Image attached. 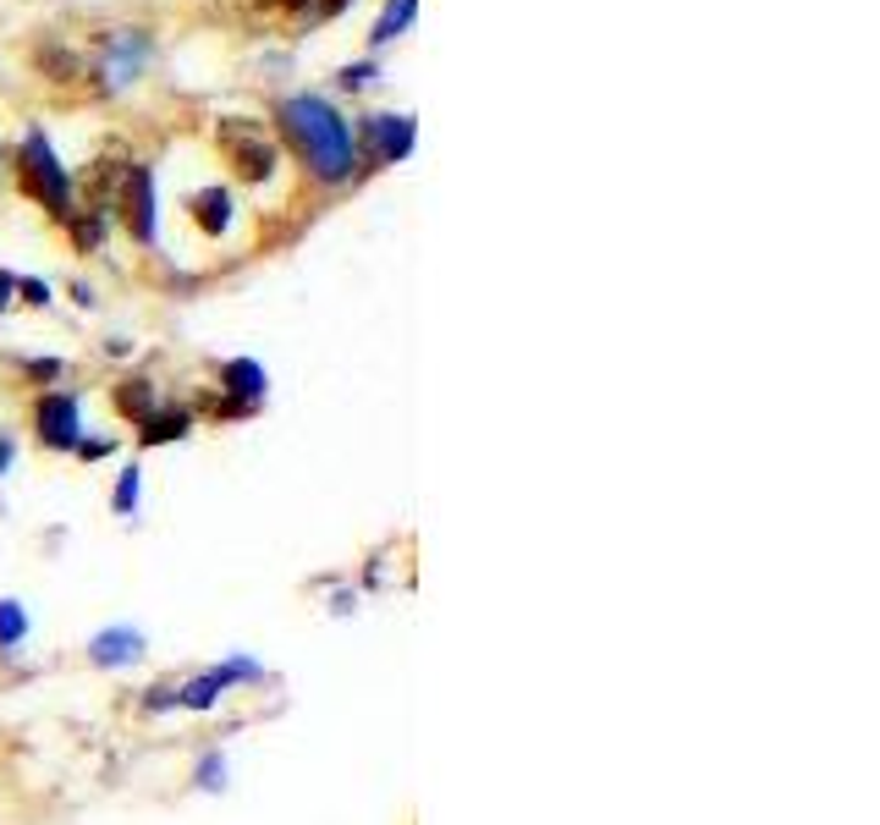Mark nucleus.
<instances>
[{
    "label": "nucleus",
    "instance_id": "obj_2",
    "mask_svg": "<svg viewBox=\"0 0 880 825\" xmlns=\"http://www.w3.org/2000/svg\"><path fill=\"white\" fill-rule=\"evenodd\" d=\"M23 182H28V193H34V199H45L55 215H72V188H66V172L55 165V149H50L39 132H28V143H23Z\"/></svg>",
    "mask_w": 880,
    "mask_h": 825
},
{
    "label": "nucleus",
    "instance_id": "obj_15",
    "mask_svg": "<svg viewBox=\"0 0 880 825\" xmlns=\"http://www.w3.org/2000/svg\"><path fill=\"white\" fill-rule=\"evenodd\" d=\"M116 402H122V412H138V419H149V380H127V385L116 391Z\"/></svg>",
    "mask_w": 880,
    "mask_h": 825
},
{
    "label": "nucleus",
    "instance_id": "obj_16",
    "mask_svg": "<svg viewBox=\"0 0 880 825\" xmlns=\"http://www.w3.org/2000/svg\"><path fill=\"white\" fill-rule=\"evenodd\" d=\"M171 705H183V683H154V688L143 694V710H149V715H160V710H171Z\"/></svg>",
    "mask_w": 880,
    "mask_h": 825
},
{
    "label": "nucleus",
    "instance_id": "obj_12",
    "mask_svg": "<svg viewBox=\"0 0 880 825\" xmlns=\"http://www.w3.org/2000/svg\"><path fill=\"white\" fill-rule=\"evenodd\" d=\"M138 495H143V479H138V468H122V479H116V495H111L116 518H133V512H138Z\"/></svg>",
    "mask_w": 880,
    "mask_h": 825
},
{
    "label": "nucleus",
    "instance_id": "obj_4",
    "mask_svg": "<svg viewBox=\"0 0 880 825\" xmlns=\"http://www.w3.org/2000/svg\"><path fill=\"white\" fill-rule=\"evenodd\" d=\"M143 633L116 622V627H100L95 638H88V667H100V672H122V667H138L143 660Z\"/></svg>",
    "mask_w": 880,
    "mask_h": 825
},
{
    "label": "nucleus",
    "instance_id": "obj_5",
    "mask_svg": "<svg viewBox=\"0 0 880 825\" xmlns=\"http://www.w3.org/2000/svg\"><path fill=\"white\" fill-rule=\"evenodd\" d=\"M226 154L237 160V172L242 177H271V165H276V149L264 143V132H248V127H226Z\"/></svg>",
    "mask_w": 880,
    "mask_h": 825
},
{
    "label": "nucleus",
    "instance_id": "obj_14",
    "mask_svg": "<svg viewBox=\"0 0 880 825\" xmlns=\"http://www.w3.org/2000/svg\"><path fill=\"white\" fill-rule=\"evenodd\" d=\"M407 17H413V0H391V7H386V17H380V28H375V45L397 39V34L407 28Z\"/></svg>",
    "mask_w": 880,
    "mask_h": 825
},
{
    "label": "nucleus",
    "instance_id": "obj_3",
    "mask_svg": "<svg viewBox=\"0 0 880 825\" xmlns=\"http://www.w3.org/2000/svg\"><path fill=\"white\" fill-rule=\"evenodd\" d=\"M34 419H39V441H45L50 452H77V441H83V412H77V396H66V391L45 396Z\"/></svg>",
    "mask_w": 880,
    "mask_h": 825
},
{
    "label": "nucleus",
    "instance_id": "obj_19",
    "mask_svg": "<svg viewBox=\"0 0 880 825\" xmlns=\"http://www.w3.org/2000/svg\"><path fill=\"white\" fill-rule=\"evenodd\" d=\"M12 468V441H0V473Z\"/></svg>",
    "mask_w": 880,
    "mask_h": 825
},
{
    "label": "nucleus",
    "instance_id": "obj_13",
    "mask_svg": "<svg viewBox=\"0 0 880 825\" xmlns=\"http://www.w3.org/2000/svg\"><path fill=\"white\" fill-rule=\"evenodd\" d=\"M193 787H199V792H221V787H226V754H221V749H210V754L199 760Z\"/></svg>",
    "mask_w": 880,
    "mask_h": 825
},
{
    "label": "nucleus",
    "instance_id": "obj_11",
    "mask_svg": "<svg viewBox=\"0 0 880 825\" xmlns=\"http://www.w3.org/2000/svg\"><path fill=\"white\" fill-rule=\"evenodd\" d=\"M226 220H231V199H226L221 188L199 193V226H204V231H226Z\"/></svg>",
    "mask_w": 880,
    "mask_h": 825
},
{
    "label": "nucleus",
    "instance_id": "obj_8",
    "mask_svg": "<svg viewBox=\"0 0 880 825\" xmlns=\"http://www.w3.org/2000/svg\"><path fill=\"white\" fill-rule=\"evenodd\" d=\"M375 138H380V154L386 160H402L413 149V122L402 116H375Z\"/></svg>",
    "mask_w": 880,
    "mask_h": 825
},
{
    "label": "nucleus",
    "instance_id": "obj_17",
    "mask_svg": "<svg viewBox=\"0 0 880 825\" xmlns=\"http://www.w3.org/2000/svg\"><path fill=\"white\" fill-rule=\"evenodd\" d=\"M23 292H28V303H50V287L45 281H17Z\"/></svg>",
    "mask_w": 880,
    "mask_h": 825
},
{
    "label": "nucleus",
    "instance_id": "obj_6",
    "mask_svg": "<svg viewBox=\"0 0 880 825\" xmlns=\"http://www.w3.org/2000/svg\"><path fill=\"white\" fill-rule=\"evenodd\" d=\"M127 226H133V237H154V193H149V172L143 165H133L127 172Z\"/></svg>",
    "mask_w": 880,
    "mask_h": 825
},
{
    "label": "nucleus",
    "instance_id": "obj_1",
    "mask_svg": "<svg viewBox=\"0 0 880 825\" xmlns=\"http://www.w3.org/2000/svg\"><path fill=\"white\" fill-rule=\"evenodd\" d=\"M281 122H287V132L303 149V160L314 165L325 182H341L352 172V132H347V122L325 100H287Z\"/></svg>",
    "mask_w": 880,
    "mask_h": 825
},
{
    "label": "nucleus",
    "instance_id": "obj_18",
    "mask_svg": "<svg viewBox=\"0 0 880 825\" xmlns=\"http://www.w3.org/2000/svg\"><path fill=\"white\" fill-rule=\"evenodd\" d=\"M12 292H17V281H12V276H0V308L12 303Z\"/></svg>",
    "mask_w": 880,
    "mask_h": 825
},
{
    "label": "nucleus",
    "instance_id": "obj_10",
    "mask_svg": "<svg viewBox=\"0 0 880 825\" xmlns=\"http://www.w3.org/2000/svg\"><path fill=\"white\" fill-rule=\"evenodd\" d=\"M28 638V611H23V600H0V649H17Z\"/></svg>",
    "mask_w": 880,
    "mask_h": 825
},
{
    "label": "nucleus",
    "instance_id": "obj_20",
    "mask_svg": "<svg viewBox=\"0 0 880 825\" xmlns=\"http://www.w3.org/2000/svg\"><path fill=\"white\" fill-rule=\"evenodd\" d=\"M292 7H303V0H292Z\"/></svg>",
    "mask_w": 880,
    "mask_h": 825
},
{
    "label": "nucleus",
    "instance_id": "obj_9",
    "mask_svg": "<svg viewBox=\"0 0 880 825\" xmlns=\"http://www.w3.org/2000/svg\"><path fill=\"white\" fill-rule=\"evenodd\" d=\"M183 435H188V412H149V419H143V446L183 441Z\"/></svg>",
    "mask_w": 880,
    "mask_h": 825
},
{
    "label": "nucleus",
    "instance_id": "obj_7",
    "mask_svg": "<svg viewBox=\"0 0 880 825\" xmlns=\"http://www.w3.org/2000/svg\"><path fill=\"white\" fill-rule=\"evenodd\" d=\"M221 380H226V391H231V396L264 402V369H259L253 358H237V364H226V369H221Z\"/></svg>",
    "mask_w": 880,
    "mask_h": 825
}]
</instances>
